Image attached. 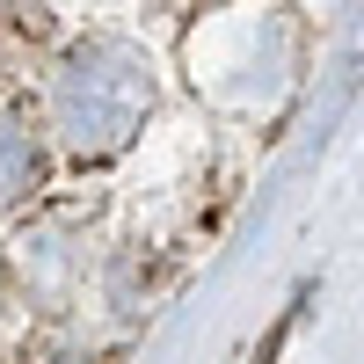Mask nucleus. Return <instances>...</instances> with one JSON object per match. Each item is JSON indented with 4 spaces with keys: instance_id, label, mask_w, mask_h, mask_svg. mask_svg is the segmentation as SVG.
<instances>
[]
</instances>
